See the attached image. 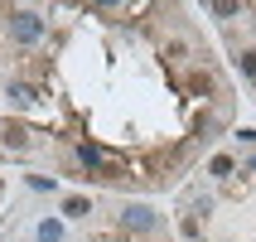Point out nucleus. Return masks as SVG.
<instances>
[{"label":"nucleus","mask_w":256,"mask_h":242,"mask_svg":"<svg viewBox=\"0 0 256 242\" xmlns=\"http://www.w3.org/2000/svg\"><path fill=\"white\" fill-rule=\"evenodd\" d=\"M78 160H82L92 174H102V179H121V174H126V165H121V160H106L97 145H82V150H78Z\"/></svg>","instance_id":"1"},{"label":"nucleus","mask_w":256,"mask_h":242,"mask_svg":"<svg viewBox=\"0 0 256 242\" xmlns=\"http://www.w3.org/2000/svg\"><path fill=\"white\" fill-rule=\"evenodd\" d=\"M87 208H92V203H87L82 194H72V199H63V213H68V218H82Z\"/></svg>","instance_id":"4"},{"label":"nucleus","mask_w":256,"mask_h":242,"mask_svg":"<svg viewBox=\"0 0 256 242\" xmlns=\"http://www.w3.org/2000/svg\"><path fill=\"white\" fill-rule=\"evenodd\" d=\"M208 10H213V15H218V20H232V15L242 10V5H232V0H218V5H208Z\"/></svg>","instance_id":"7"},{"label":"nucleus","mask_w":256,"mask_h":242,"mask_svg":"<svg viewBox=\"0 0 256 242\" xmlns=\"http://www.w3.org/2000/svg\"><path fill=\"white\" fill-rule=\"evenodd\" d=\"M10 34H14V44H34L44 34V20L34 10H14L10 15Z\"/></svg>","instance_id":"2"},{"label":"nucleus","mask_w":256,"mask_h":242,"mask_svg":"<svg viewBox=\"0 0 256 242\" xmlns=\"http://www.w3.org/2000/svg\"><path fill=\"white\" fill-rule=\"evenodd\" d=\"M10 97L20 102V107H29V102H34V87H24V83H10Z\"/></svg>","instance_id":"6"},{"label":"nucleus","mask_w":256,"mask_h":242,"mask_svg":"<svg viewBox=\"0 0 256 242\" xmlns=\"http://www.w3.org/2000/svg\"><path fill=\"white\" fill-rule=\"evenodd\" d=\"M5 145H10V150H24L29 136H24V131H5Z\"/></svg>","instance_id":"8"},{"label":"nucleus","mask_w":256,"mask_h":242,"mask_svg":"<svg viewBox=\"0 0 256 242\" xmlns=\"http://www.w3.org/2000/svg\"><path fill=\"white\" fill-rule=\"evenodd\" d=\"M39 242H63V228H58L54 218H44V223H39Z\"/></svg>","instance_id":"5"},{"label":"nucleus","mask_w":256,"mask_h":242,"mask_svg":"<svg viewBox=\"0 0 256 242\" xmlns=\"http://www.w3.org/2000/svg\"><path fill=\"white\" fill-rule=\"evenodd\" d=\"M232 170H237V165H232V155H218V160H213V174H218V179H222V174H232Z\"/></svg>","instance_id":"9"},{"label":"nucleus","mask_w":256,"mask_h":242,"mask_svg":"<svg viewBox=\"0 0 256 242\" xmlns=\"http://www.w3.org/2000/svg\"><path fill=\"white\" fill-rule=\"evenodd\" d=\"M121 223H126L130 232H150L155 228V208H150V203H130L126 213H121Z\"/></svg>","instance_id":"3"},{"label":"nucleus","mask_w":256,"mask_h":242,"mask_svg":"<svg viewBox=\"0 0 256 242\" xmlns=\"http://www.w3.org/2000/svg\"><path fill=\"white\" fill-rule=\"evenodd\" d=\"M237 68H242V78H256V54H242V58H237Z\"/></svg>","instance_id":"10"},{"label":"nucleus","mask_w":256,"mask_h":242,"mask_svg":"<svg viewBox=\"0 0 256 242\" xmlns=\"http://www.w3.org/2000/svg\"><path fill=\"white\" fill-rule=\"evenodd\" d=\"M246 170H252V174H256V155H252V160H246Z\"/></svg>","instance_id":"11"}]
</instances>
